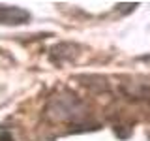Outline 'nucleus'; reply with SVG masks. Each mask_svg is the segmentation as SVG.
Segmentation results:
<instances>
[{"label":"nucleus","mask_w":150,"mask_h":141,"mask_svg":"<svg viewBox=\"0 0 150 141\" xmlns=\"http://www.w3.org/2000/svg\"><path fill=\"white\" fill-rule=\"evenodd\" d=\"M30 13L17 6H0V25H25Z\"/></svg>","instance_id":"nucleus-1"}]
</instances>
